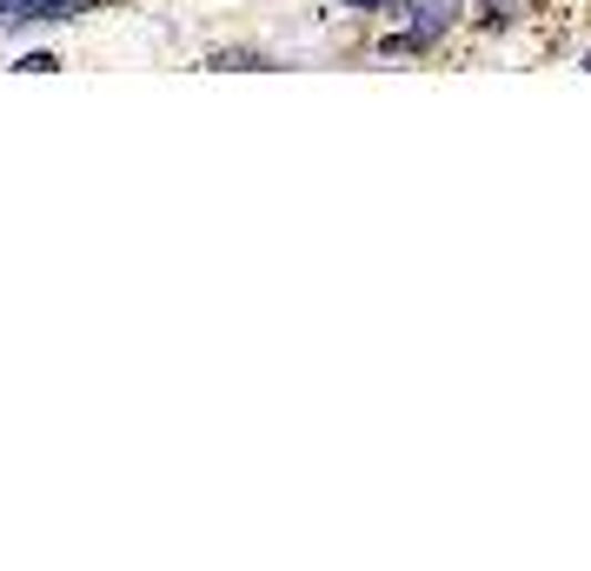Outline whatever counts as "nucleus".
I'll list each match as a JSON object with an SVG mask.
<instances>
[{
  "label": "nucleus",
  "mask_w": 591,
  "mask_h": 571,
  "mask_svg": "<svg viewBox=\"0 0 591 571\" xmlns=\"http://www.w3.org/2000/svg\"><path fill=\"white\" fill-rule=\"evenodd\" d=\"M346 7H399V0H346Z\"/></svg>",
  "instance_id": "obj_3"
},
{
  "label": "nucleus",
  "mask_w": 591,
  "mask_h": 571,
  "mask_svg": "<svg viewBox=\"0 0 591 571\" xmlns=\"http://www.w3.org/2000/svg\"><path fill=\"white\" fill-rule=\"evenodd\" d=\"M27 7H33V0H0V27H20V20H27Z\"/></svg>",
  "instance_id": "obj_2"
},
{
  "label": "nucleus",
  "mask_w": 591,
  "mask_h": 571,
  "mask_svg": "<svg viewBox=\"0 0 591 571\" xmlns=\"http://www.w3.org/2000/svg\"><path fill=\"white\" fill-rule=\"evenodd\" d=\"M459 7H466V0H412V33L386 40V53H426V47L459 20Z\"/></svg>",
  "instance_id": "obj_1"
}]
</instances>
